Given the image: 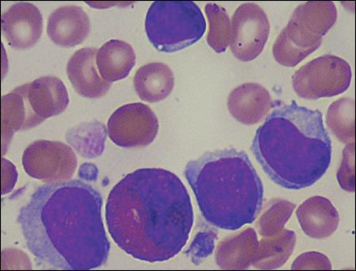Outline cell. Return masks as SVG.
<instances>
[{
  "label": "cell",
  "mask_w": 356,
  "mask_h": 271,
  "mask_svg": "<svg viewBox=\"0 0 356 271\" xmlns=\"http://www.w3.org/2000/svg\"><path fill=\"white\" fill-rule=\"evenodd\" d=\"M106 125L99 121L74 126L66 134V140L82 157L94 159L100 157L106 148Z\"/></svg>",
  "instance_id": "603a6c76"
},
{
  "label": "cell",
  "mask_w": 356,
  "mask_h": 271,
  "mask_svg": "<svg viewBox=\"0 0 356 271\" xmlns=\"http://www.w3.org/2000/svg\"><path fill=\"white\" fill-rule=\"evenodd\" d=\"M206 28L202 10L194 2H154L146 15L149 41L157 50L166 54L197 43L204 36Z\"/></svg>",
  "instance_id": "5b68a950"
},
{
  "label": "cell",
  "mask_w": 356,
  "mask_h": 271,
  "mask_svg": "<svg viewBox=\"0 0 356 271\" xmlns=\"http://www.w3.org/2000/svg\"><path fill=\"white\" fill-rule=\"evenodd\" d=\"M136 62L134 48L120 40H111L97 50V69L101 77L111 84L128 77Z\"/></svg>",
  "instance_id": "d6986e66"
},
{
  "label": "cell",
  "mask_w": 356,
  "mask_h": 271,
  "mask_svg": "<svg viewBox=\"0 0 356 271\" xmlns=\"http://www.w3.org/2000/svg\"><path fill=\"white\" fill-rule=\"evenodd\" d=\"M296 245V235L289 229L264 238L258 242L256 255L251 265L261 270L282 268L294 252Z\"/></svg>",
  "instance_id": "44dd1931"
},
{
  "label": "cell",
  "mask_w": 356,
  "mask_h": 271,
  "mask_svg": "<svg viewBox=\"0 0 356 271\" xmlns=\"http://www.w3.org/2000/svg\"><path fill=\"white\" fill-rule=\"evenodd\" d=\"M102 204L100 193L79 180L39 187L18 217L27 249L51 268L88 270L102 267L111 251Z\"/></svg>",
  "instance_id": "7a4b0ae2"
},
{
  "label": "cell",
  "mask_w": 356,
  "mask_h": 271,
  "mask_svg": "<svg viewBox=\"0 0 356 271\" xmlns=\"http://www.w3.org/2000/svg\"><path fill=\"white\" fill-rule=\"evenodd\" d=\"M254 229L229 236L216 247V262L223 270H245L251 266L258 247Z\"/></svg>",
  "instance_id": "ac0fdd59"
},
{
  "label": "cell",
  "mask_w": 356,
  "mask_h": 271,
  "mask_svg": "<svg viewBox=\"0 0 356 271\" xmlns=\"http://www.w3.org/2000/svg\"><path fill=\"white\" fill-rule=\"evenodd\" d=\"M90 19L82 8L65 6L49 16L47 33L51 42L60 47L72 48L82 44L89 36Z\"/></svg>",
  "instance_id": "5bb4252c"
},
{
  "label": "cell",
  "mask_w": 356,
  "mask_h": 271,
  "mask_svg": "<svg viewBox=\"0 0 356 271\" xmlns=\"http://www.w3.org/2000/svg\"><path fill=\"white\" fill-rule=\"evenodd\" d=\"M28 84L18 86L1 99L2 150L4 155L15 132L35 128L43 123L29 102Z\"/></svg>",
  "instance_id": "7c38bea8"
},
{
  "label": "cell",
  "mask_w": 356,
  "mask_h": 271,
  "mask_svg": "<svg viewBox=\"0 0 356 271\" xmlns=\"http://www.w3.org/2000/svg\"><path fill=\"white\" fill-rule=\"evenodd\" d=\"M353 79L352 68L340 56L325 54L306 63L292 77L297 95L307 100L331 98L346 92Z\"/></svg>",
  "instance_id": "8992f818"
},
{
  "label": "cell",
  "mask_w": 356,
  "mask_h": 271,
  "mask_svg": "<svg viewBox=\"0 0 356 271\" xmlns=\"http://www.w3.org/2000/svg\"><path fill=\"white\" fill-rule=\"evenodd\" d=\"M231 49L241 61H254L262 53L270 34V22L259 5H240L232 16Z\"/></svg>",
  "instance_id": "9c48e42d"
},
{
  "label": "cell",
  "mask_w": 356,
  "mask_h": 271,
  "mask_svg": "<svg viewBox=\"0 0 356 271\" xmlns=\"http://www.w3.org/2000/svg\"><path fill=\"white\" fill-rule=\"evenodd\" d=\"M339 184L346 192L354 193L355 184V143L348 144L343 151L342 162L337 174Z\"/></svg>",
  "instance_id": "4316f807"
},
{
  "label": "cell",
  "mask_w": 356,
  "mask_h": 271,
  "mask_svg": "<svg viewBox=\"0 0 356 271\" xmlns=\"http://www.w3.org/2000/svg\"><path fill=\"white\" fill-rule=\"evenodd\" d=\"M256 132L251 151L270 178L281 187L314 185L328 170L332 141L323 114L297 104H280Z\"/></svg>",
  "instance_id": "3957f363"
},
{
  "label": "cell",
  "mask_w": 356,
  "mask_h": 271,
  "mask_svg": "<svg viewBox=\"0 0 356 271\" xmlns=\"http://www.w3.org/2000/svg\"><path fill=\"white\" fill-rule=\"evenodd\" d=\"M205 13L209 22L207 42L217 54H222L232 42V22L226 10L216 3L206 4Z\"/></svg>",
  "instance_id": "d4e9b609"
},
{
  "label": "cell",
  "mask_w": 356,
  "mask_h": 271,
  "mask_svg": "<svg viewBox=\"0 0 356 271\" xmlns=\"http://www.w3.org/2000/svg\"><path fill=\"white\" fill-rule=\"evenodd\" d=\"M291 270H332L330 258L324 254L309 251L302 254L291 265Z\"/></svg>",
  "instance_id": "83f0119b"
},
{
  "label": "cell",
  "mask_w": 356,
  "mask_h": 271,
  "mask_svg": "<svg viewBox=\"0 0 356 271\" xmlns=\"http://www.w3.org/2000/svg\"><path fill=\"white\" fill-rule=\"evenodd\" d=\"M296 216L304 233L313 239L330 238L340 224L336 207L323 196H314L304 201L298 207Z\"/></svg>",
  "instance_id": "2e32d148"
},
{
  "label": "cell",
  "mask_w": 356,
  "mask_h": 271,
  "mask_svg": "<svg viewBox=\"0 0 356 271\" xmlns=\"http://www.w3.org/2000/svg\"><path fill=\"white\" fill-rule=\"evenodd\" d=\"M27 98L34 114L44 122L66 111L69 96L60 78L43 77L28 84Z\"/></svg>",
  "instance_id": "e0dca14e"
},
{
  "label": "cell",
  "mask_w": 356,
  "mask_h": 271,
  "mask_svg": "<svg viewBox=\"0 0 356 271\" xmlns=\"http://www.w3.org/2000/svg\"><path fill=\"white\" fill-rule=\"evenodd\" d=\"M1 29L11 48L17 50L31 49L42 37L43 17L35 5L15 3L2 15Z\"/></svg>",
  "instance_id": "30bf717a"
},
{
  "label": "cell",
  "mask_w": 356,
  "mask_h": 271,
  "mask_svg": "<svg viewBox=\"0 0 356 271\" xmlns=\"http://www.w3.org/2000/svg\"><path fill=\"white\" fill-rule=\"evenodd\" d=\"M323 38L315 36L297 22L290 20L273 45L275 61L284 67L294 68L317 50Z\"/></svg>",
  "instance_id": "4fadbf2b"
},
{
  "label": "cell",
  "mask_w": 356,
  "mask_h": 271,
  "mask_svg": "<svg viewBox=\"0 0 356 271\" xmlns=\"http://www.w3.org/2000/svg\"><path fill=\"white\" fill-rule=\"evenodd\" d=\"M134 86L140 100L159 102L168 98L175 88L173 71L165 63L154 62L138 69Z\"/></svg>",
  "instance_id": "ffe728a7"
},
{
  "label": "cell",
  "mask_w": 356,
  "mask_h": 271,
  "mask_svg": "<svg viewBox=\"0 0 356 271\" xmlns=\"http://www.w3.org/2000/svg\"><path fill=\"white\" fill-rule=\"evenodd\" d=\"M290 20L323 38L334 26L337 9L334 2H307L298 6Z\"/></svg>",
  "instance_id": "7402d4cb"
},
{
  "label": "cell",
  "mask_w": 356,
  "mask_h": 271,
  "mask_svg": "<svg viewBox=\"0 0 356 271\" xmlns=\"http://www.w3.org/2000/svg\"><path fill=\"white\" fill-rule=\"evenodd\" d=\"M355 102L341 98L332 103L326 114V125L337 139L343 144L355 143Z\"/></svg>",
  "instance_id": "cb8c5ba5"
},
{
  "label": "cell",
  "mask_w": 356,
  "mask_h": 271,
  "mask_svg": "<svg viewBox=\"0 0 356 271\" xmlns=\"http://www.w3.org/2000/svg\"><path fill=\"white\" fill-rule=\"evenodd\" d=\"M201 215L211 226L236 231L254 222L264 187L248 155L234 148L207 152L185 169Z\"/></svg>",
  "instance_id": "277c9868"
},
{
  "label": "cell",
  "mask_w": 356,
  "mask_h": 271,
  "mask_svg": "<svg viewBox=\"0 0 356 271\" xmlns=\"http://www.w3.org/2000/svg\"><path fill=\"white\" fill-rule=\"evenodd\" d=\"M22 166L29 176L46 183L68 181L78 167L72 148L60 141L40 140L22 155Z\"/></svg>",
  "instance_id": "52a82bcc"
},
{
  "label": "cell",
  "mask_w": 356,
  "mask_h": 271,
  "mask_svg": "<svg viewBox=\"0 0 356 271\" xmlns=\"http://www.w3.org/2000/svg\"><path fill=\"white\" fill-rule=\"evenodd\" d=\"M159 119L143 103H129L119 107L108 121L111 140L119 147L133 148L150 146L156 140Z\"/></svg>",
  "instance_id": "ba28073f"
},
{
  "label": "cell",
  "mask_w": 356,
  "mask_h": 271,
  "mask_svg": "<svg viewBox=\"0 0 356 271\" xmlns=\"http://www.w3.org/2000/svg\"><path fill=\"white\" fill-rule=\"evenodd\" d=\"M296 207L295 203L284 199L270 201L267 209L263 212L257 222L258 233L263 238H268L280 233L290 220Z\"/></svg>",
  "instance_id": "484cf974"
},
{
  "label": "cell",
  "mask_w": 356,
  "mask_h": 271,
  "mask_svg": "<svg viewBox=\"0 0 356 271\" xmlns=\"http://www.w3.org/2000/svg\"><path fill=\"white\" fill-rule=\"evenodd\" d=\"M106 220L120 249L138 261L162 263L175 258L188 243L194 212L188 189L175 173L141 169L111 189Z\"/></svg>",
  "instance_id": "6da1fadb"
},
{
  "label": "cell",
  "mask_w": 356,
  "mask_h": 271,
  "mask_svg": "<svg viewBox=\"0 0 356 271\" xmlns=\"http://www.w3.org/2000/svg\"><path fill=\"white\" fill-rule=\"evenodd\" d=\"M7 163L8 167H6V169H7L8 174L7 175V178H3V180L2 195L7 194L13 189L17 181V177H18L15 167L10 163L9 160H7ZM3 165L4 164H3Z\"/></svg>",
  "instance_id": "f1b7e54d"
},
{
  "label": "cell",
  "mask_w": 356,
  "mask_h": 271,
  "mask_svg": "<svg viewBox=\"0 0 356 271\" xmlns=\"http://www.w3.org/2000/svg\"><path fill=\"white\" fill-rule=\"evenodd\" d=\"M95 48H83L76 52L69 59L67 74L74 91L88 99L105 96L111 88L97 72Z\"/></svg>",
  "instance_id": "8fae6325"
},
{
  "label": "cell",
  "mask_w": 356,
  "mask_h": 271,
  "mask_svg": "<svg viewBox=\"0 0 356 271\" xmlns=\"http://www.w3.org/2000/svg\"><path fill=\"white\" fill-rule=\"evenodd\" d=\"M273 107L268 91L259 84L240 85L227 98L229 113L238 122L246 125L259 123Z\"/></svg>",
  "instance_id": "9a60e30c"
}]
</instances>
